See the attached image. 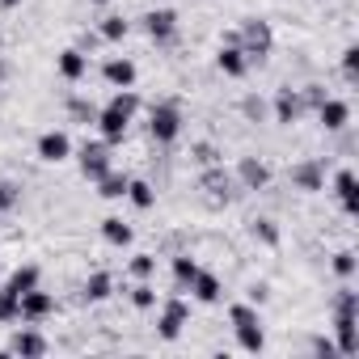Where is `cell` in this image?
Returning a JSON list of instances; mask_svg holds the SVG:
<instances>
[{
	"mask_svg": "<svg viewBox=\"0 0 359 359\" xmlns=\"http://www.w3.org/2000/svg\"><path fill=\"white\" fill-rule=\"evenodd\" d=\"M135 110H140V93L135 89H114L110 93V102L106 106H97V135L106 140V144H123L127 140V127H131V118H135Z\"/></svg>",
	"mask_w": 359,
	"mask_h": 359,
	"instance_id": "cell-1",
	"label": "cell"
},
{
	"mask_svg": "<svg viewBox=\"0 0 359 359\" xmlns=\"http://www.w3.org/2000/svg\"><path fill=\"white\" fill-rule=\"evenodd\" d=\"M334 334H338V359H351L359 351V292L338 287L334 292Z\"/></svg>",
	"mask_w": 359,
	"mask_h": 359,
	"instance_id": "cell-2",
	"label": "cell"
},
{
	"mask_svg": "<svg viewBox=\"0 0 359 359\" xmlns=\"http://www.w3.org/2000/svg\"><path fill=\"white\" fill-rule=\"evenodd\" d=\"M237 47L245 51L250 68H254V64H266L271 51H275V30H271V22H262V18H245L241 30H237Z\"/></svg>",
	"mask_w": 359,
	"mask_h": 359,
	"instance_id": "cell-3",
	"label": "cell"
},
{
	"mask_svg": "<svg viewBox=\"0 0 359 359\" xmlns=\"http://www.w3.org/2000/svg\"><path fill=\"white\" fill-rule=\"evenodd\" d=\"M148 135L152 144H173L177 135H182V110H177V102H161L148 110Z\"/></svg>",
	"mask_w": 359,
	"mask_h": 359,
	"instance_id": "cell-4",
	"label": "cell"
},
{
	"mask_svg": "<svg viewBox=\"0 0 359 359\" xmlns=\"http://www.w3.org/2000/svg\"><path fill=\"white\" fill-rule=\"evenodd\" d=\"M187 325H191V304H187L182 296L161 300V313H156V334H161L165 342H177Z\"/></svg>",
	"mask_w": 359,
	"mask_h": 359,
	"instance_id": "cell-5",
	"label": "cell"
},
{
	"mask_svg": "<svg viewBox=\"0 0 359 359\" xmlns=\"http://www.w3.org/2000/svg\"><path fill=\"white\" fill-rule=\"evenodd\" d=\"M287 182H292L296 191H304V195H317V191H325V161H317V156H309V161H296V165L287 169Z\"/></svg>",
	"mask_w": 359,
	"mask_h": 359,
	"instance_id": "cell-6",
	"label": "cell"
},
{
	"mask_svg": "<svg viewBox=\"0 0 359 359\" xmlns=\"http://www.w3.org/2000/svg\"><path fill=\"white\" fill-rule=\"evenodd\" d=\"M76 165H81L85 177H93V182H97V177L110 169V144L106 140H85L81 152H76Z\"/></svg>",
	"mask_w": 359,
	"mask_h": 359,
	"instance_id": "cell-7",
	"label": "cell"
},
{
	"mask_svg": "<svg viewBox=\"0 0 359 359\" xmlns=\"http://www.w3.org/2000/svg\"><path fill=\"white\" fill-rule=\"evenodd\" d=\"M216 68H220L224 76H233V81H241V76L250 72V60H245V51L237 47V30L220 39V51H216Z\"/></svg>",
	"mask_w": 359,
	"mask_h": 359,
	"instance_id": "cell-8",
	"label": "cell"
},
{
	"mask_svg": "<svg viewBox=\"0 0 359 359\" xmlns=\"http://www.w3.org/2000/svg\"><path fill=\"white\" fill-rule=\"evenodd\" d=\"M144 34L152 39V43H173V34H177V13L173 9H148L144 13Z\"/></svg>",
	"mask_w": 359,
	"mask_h": 359,
	"instance_id": "cell-9",
	"label": "cell"
},
{
	"mask_svg": "<svg viewBox=\"0 0 359 359\" xmlns=\"http://www.w3.org/2000/svg\"><path fill=\"white\" fill-rule=\"evenodd\" d=\"M34 152H39V161L60 165V161L72 156V135H68V131H43L39 144H34Z\"/></svg>",
	"mask_w": 359,
	"mask_h": 359,
	"instance_id": "cell-10",
	"label": "cell"
},
{
	"mask_svg": "<svg viewBox=\"0 0 359 359\" xmlns=\"http://www.w3.org/2000/svg\"><path fill=\"white\" fill-rule=\"evenodd\" d=\"M135 76H140V68H135V60H127V55H110V60L102 64V81H106L110 89H131Z\"/></svg>",
	"mask_w": 359,
	"mask_h": 359,
	"instance_id": "cell-11",
	"label": "cell"
},
{
	"mask_svg": "<svg viewBox=\"0 0 359 359\" xmlns=\"http://www.w3.org/2000/svg\"><path fill=\"white\" fill-rule=\"evenodd\" d=\"M47 351H51V342L39 330H18L9 338V346H5V355H22V359H43Z\"/></svg>",
	"mask_w": 359,
	"mask_h": 359,
	"instance_id": "cell-12",
	"label": "cell"
},
{
	"mask_svg": "<svg viewBox=\"0 0 359 359\" xmlns=\"http://www.w3.org/2000/svg\"><path fill=\"white\" fill-rule=\"evenodd\" d=\"M237 182H241L245 191H266V187H271V165L258 161V156H241V161H237Z\"/></svg>",
	"mask_w": 359,
	"mask_h": 359,
	"instance_id": "cell-13",
	"label": "cell"
},
{
	"mask_svg": "<svg viewBox=\"0 0 359 359\" xmlns=\"http://www.w3.org/2000/svg\"><path fill=\"white\" fill-rule=\"evenodd\" d=\"M55 72H60L68 85H76V81L89 76V55H85L81 47H64V51L55 55Z\"/></svg>",
	"mask_w": 359,
	"mask_h": 359,
	"instance_id": "cell-14",
	"label": "cell"
},
{
	"mask_svg": "<svg viewBox=\"0 0 359 359\" xmlns=\"http://www.w3.org/2000/svg\"><path fill=\"white\" fill-rule=\"evenodd\" d=\"M51 313H55V296H51V292H43V283H39V287H30V292L22 296V321H30V325H34V321H47Z\"/></svg>",
	"mask_w": 359,
	"mask_h": 359,
	"instance_id": "cell-15",
	"label": "cell"
},
{
	"mask_svg": "<svg viewBox=\"0 0 359 359\" xmlns=\"http://www.w3.org/2000/svg\"><path fill=\"white\" fill-rule=\"evenodd\" d=\"M317 123H321L325 131H346V127H351V102L325 97V102L317 106Z\"/></svg>",
	"mask_w": 359,
	"mask_h": 359,
	"instance_id": "cell-16",
	"label": "cell"
},
{
	"mask_svg": "<svg viewBox=\"0 0 359 359\" xmlns=\"http://www.w3.org/2000/svg\"><path fill=\"white\" fill-rule=\"evenodd\" d=\"M271 110H275V123H283V127L300 123V114H304V97H300V89H279Z\"/></svg>",
	"mask_w": 359,
	"mask_h": 359,
	"instance_id": "cell-17",
	"label": "cell"
},
{
	"mask_svg": "<svg viewBox=\"0 0 359 359\" xmlns=\"http://www.w3.org/2000/svg\"><path fill=\"white\" fill-rule=\"evenodd\" d=\"M199 304H220V296H224V283H220V275L216 271H203L199 266V275L191 279V287H187Z\"/></svg>",
	"mask_w": 359,
	"mask_h": 359,
	"instance_id": "cell-18",
	"label": "cell"
},
{
	"mask_svg": "<svg viewBox=\"0 0 359 359\" xmlns=\"http://www.w3.org/2000/svg\"><path fill=\"white\" fill-rule=\"evenodd\" d=\"M334 199L342 203V212H346V216H355V212H359V187H355V169H346V165H342V169L334 173Z\"/></svg>",
	"mask_w": 359,
	"mask_h": 359,
	"instance_id": "cell-19",
	"label": "cell"
},
{
	"mask_svg": "<svg viewBox=\"0 0 359 359\" xmlns=\"http://www.w3.org/2000/svg\"><path fill=\"white\" fill-rule=\"evenodd\" d=\"M199 187H203L212 199H224V203L233 199V177L220 169V161H216V165H203V173H199Z\"/></svg>",
	"mask_w": 359,
	"mask_h": 359,
	"instance_id": "cell-20",
	"label": "cell"
},
{
	"mask_svg": "<svg viewBox=\"0 0 359 359\" xmlns=\"http://www.w3.org/2000/svg\"><path fill=\"white\" fill-rule=\"evenodd\" d=\"M102 241L114 245V250H127V245L135 241V229H131L123 216H106V220H102Z\"/></svg>",
	"mask_w": 359,
	"mask_h": 359,
	"instance_id": "cell-21",
	"label": "cell"
},
{
	"mask_svg": "<svg viewBox=\"0 0 359 359\" xmlns=\"http://www.w3.org/2000/svg\"><path fill=\"white\" fill-rule=\"evenodd\" d=\"M114 296V275L110 271H93L89 279H85V300L89 304H102V300H110Z\"/></svg>",
	"mask_w": 359,
	"mask_h": 359,
	"instance_id": "cell-22",
	"label": "cell"
},
{
	"mask_svg": "<svg viewBox=\"0 0 359 359\" xmlns=\"http://www.w3.org/2000/svg\"><path fill=\"white\" fill-rule=\"evenodd\" d=\"M127 182H131V177L110 165V169L97 177V195H102V199H127Z\"/></svg>",
	"mask_w": 359,
	"mask_h": 359,
	"instance_id": "cell-23",
	"label": "cell"
},
{
	"mask_svg": "<svg viewBox=\"0 0 359 359\" xmlns=\"http://www.w3.org/2000/svg\"><path fill=\"white\" fill-rule=\"evenodd\" d=\"M39 283H43V271H39L34 262H26V266H18V271L9 275V283H5V287H9L13 296H26V292H30V287H39Z\"/></svg>",
	"mask_w": 359,
	"mask_h": 359,
	"instance_id": "cell-24",
	"label": "cell"
},
{
	"mask_svg": "<svg viewBox=\"0 0 359 359\" xmlns=\"http://www.w3.org/2000/svg\"><path fill=\"white\" fill-rule=\"evenodd\" d=\"M127 199H131V208L148 212V208H156V187L144 182V177H131V182H127Z\"/></svg>",
	"mask_w": 359,
	"mask_h": 359,
	"instance_id": "cell-25",
	"label": "cell"
},
{
	"mask_svg": "<svg viewBox=\"0 0 359 359\" xmlns=\"http://www.w3.org/2000/svg\"><path fill=\"white\" fill-rule=\"evenodd\" d=\"M195 275H199V258H191V254H173V283H177V292H187Z\"/></svg>",
	"mask_w": 359,
	"mask_h": 359,
	"instance_id": "cell-26",
	"label": "cell"
},
{
	"mask_svg": "<svg viewBox=\"0 0 359 359\" xmlns=\"http://www.w3.org/2000/svg\"><path fill=\"white\" fill-rule=\"evenodd\" d=\"M97 34H102V43H123V39L131 34V22L118 18V13H110V18L97 22Z\"/></svg>",
	"mask_w": 359,
	"mask_h": 359,
	"instance_id": "cell-27",
	"label": "cell"
},
{
	"mask_svg": "<svg viewBox=\"0 0 359 359\" xmlns=\"http://www.w3.org/2000/svg\"><path fill=\"white\" fill-rule=\"evenodd\" d=\"M237 346H241L245 355H258V351L266 346V330H262V321H258V325H237Z\"/></svg>",
	"mask_w": 359,
	"mask_h": 359,
	"instance_id": "cell-28",
	"label": "cell"
},
{
	"mask_svg": "<svg viewBox=\"0 0 359 359\" xmlns=\"http://www.w3.org/2000/svg\"><path fill=\"white\" fill-rule=\"evenodd\" d=\"M262 321V313H258V304L254 300H237V304H229V325L237 330V325H258Z\"/></svg>",
	"mask_w": 359,
	"mask_h": 359,
	"instance_id": "cell-29",
	"label": "cell"
},
{
	"mask_svg": "<svg viewBox=\"0 0 359 359\" xmlns=\"http://www.w3.org/2000/svg\"><path fill=\"white\" fill-rule=\"evenodd\" d=\"M18 203H22V182H13V177H0V216H9Z\"/></svg>",
	"mask_w": 359,
	"mask_h": 359,
	"instance_id": "cell-30",
	"label": "cell"
},
{
	"mask_svg": "<svg viewBox=\"0 0 359 359\" xmlns=\"http://www.w3.org/2000/svg\"><path fill=\"white\" fill-rule=\"evenodd\" d=\"M127 300H131L135 309H156V287H152V279H135V287L127 292Z\"/></svg>",
	"mask_w": 359,
	"mask_h": 359,
	"instance_id": "cell-31",
	"label": "cell"
},
{
	"mask_svg": "<svg viewBox=\"0 0 359 359\" xmlns=\"http://www.w3.org/2000/svg\"><path fill=\"white\" fill-rule=\"evenodd\" d=\"M9 321H22V296L0 287V325H9Z\"/></svg>",
	"mask_w": 359,
	"mask_h": 359,
	"instance_id": "cell-32",
	"label": "cell"
},
{
	"mask_svg": "<svg viewBox=\"0 0 359 359\" xmlns=\"http://www.w3.org/2000/svg\"><path fill=\"white\" fill-rule=\"evenodd\" d=\"M68 114H72V123H81V127L97 123V106L85 102V97H72V102H68Z\"/></svg>",
	"mask_w": 359,
	"mask_h": 359,
	"instance_id": "cell-33",
	"label": "cell"
},
{
	"mask_svg": "<svg viewBox=\"0 0 359 359\" xmlns=\"http://www.w3.org/2000/svg\"><path fill=\"white\" fill-rule=\"evenodd\" d=\"M330 266H334V275H338V279H351V275L359 271V258H355V250H338Z\"/></svg>",
	"mask_w": 359,
	"mask_h": 359,
	"instance_id": "cell-34",
	"label": "cell"
},
{
	"mask_svg": "<svg viewBox=\"0 0 359 359\" xmlns=\"http://www.w3.org/2000/svg\"><path fill=\"white\" fill-rule=\"evenodd\" d=\"M127 271H131V279H152V275H156V258H152V254H135V258L127 262Z\"/></svg>",
	"mask_w": 359,
	"mask_h": 359,
	"instance_id": "cell-35",
	"label": "cell"
},
{
	"mask_svg": "<svg viewBox=\"0 0 359 359\" xmlns=\"http://www.w3.org/2000/svg\"><path fill=\"white\" fill-rule=\"evenodd\" d=\"M250 233H254V241H262V245H279V229H275V220H254Z\"/></svg>",
	"mask_w": 359,
	"mask_h": 359,
	"instance_id": "cell-36",
	"label": "cell"
},
{
	"mask_svg": "<svg viewBox=\"0 0 359 359\" xmlns=\"http://www.w3.org/2000/svg\"><path fill=\"white\" fill-rule=\"evenodd\" d=\"M342 76H346V81H355V76H359V47H355V43H346V47H342Z\"/></svg>",
	"mask_w": 359,
	"mask_h": 359,
	"instance_id": "cell-37",
	"label": "cell"
},
{
	"mask_svg": "<svg viewBox=\"0 0 359 359\" xmlns=\"http://www.w3.org/2000/svg\"><path fill=\"white\" fill-rule=\"evenodd\" d=\"M241 114H245V118H250V123H262V118H266V102H262V97H254V93H250V97H245V102H241Z\"/></svg>",
	"mask_w": 359,
	"mask_h": 359,
	"instance_id": "cell-38",
	"label": "cell"
},
{
	"mask_svg": "<svg viewBox=\"0 0 359 359\" xmlns=\"http://www.w3.org/2000/svg\"><path fill=\"white\" fill-rule=\"evenodd\" d=\"M195 156H199V165H216L220 161V152L212 144H195Z\"/></svg>",
	"mask_w": 359,
	"mask_h": 359,
	"instance_id": "cell-39",
	"label": "cell"
},
{
	"mask_svg": "<svg viewBox=\"0 0 359 359\" xmlns=\"http://www.w3.org/2000/svg\"><path fill=\"white\" fill-rule=\"evenodd\" d=\"M309 346H313V351H317V355H325V359H338V346H334V342H330V338H313V342H309Z\"/></svg>",
	"mask_w": 359,
	"mask_h": 359,
	"instance_id": "cell-40",
	"label": "cell"
},
{
	"mask_svg": "<svg viewBox=\"0 0 359 359\" xmlns=\"http://www.w3.org/2000/svg\"><path fill=\"white\" fill-rule=\"evenodd\" d=\"M250 300L262 304V300H266V283H254V287H250Z\"/></svg>",
	"mask_w": 359,
	"mask_h": 359,
	"instance_id": "cell-41",
	"label": "cell"
},
{
	"mask_svg": "<svg viewBox=\"0 0 359 359\" xmlns=\"http://www.w3.org/2000/svg\"><path fill=\"white\" fill-rule=\"evenodd\" d=\"M22 5V0H0V9H18Z\"/></svg>",
	"mask_w": 359,
	"mask_h": 359,
	"instance_id": "cell-42",
	"label": "cell"
},
{
	"mask_svg": "<svg viewBox=\"0 0 359 359\" xmlns=\"http://www.w3.org/2000/svg\"><path fill=\"white\" fill-rule=\"evenodd\" d=\"M89 5H110V0H89Z\"/></svg>",
	"mask_w": 359,
	"mask_h": 359,
	"instance_id": "cell-43",
	"label": "cell"
}]
</instances>
